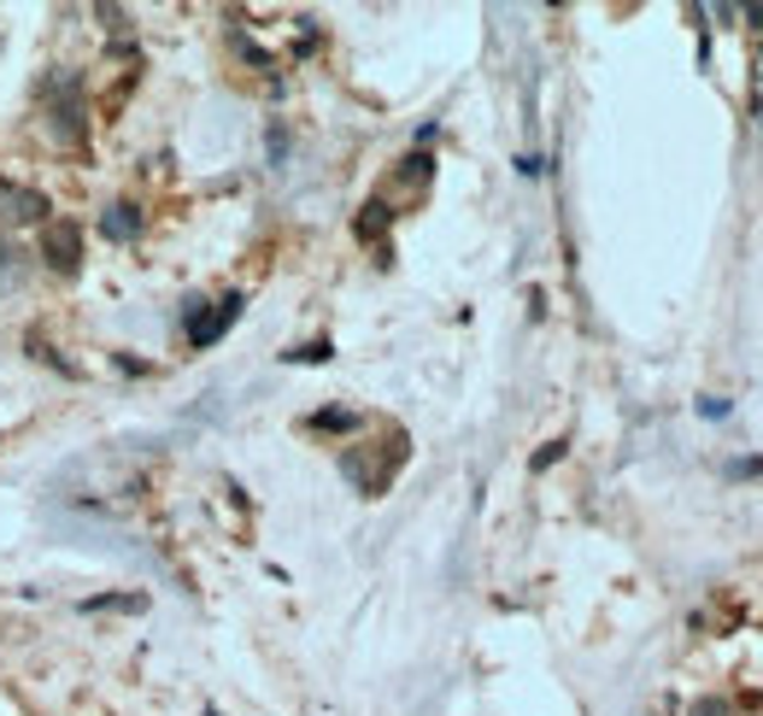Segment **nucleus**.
I'll return each instance as SVG.
<instances>
[{
    "label": "nucleus",
    "instance_id": "nucleus-1",
    "mask_svg": "<svg viewBox=\"0 0 763 716\" xmlns=\"http://www.w3.org/2000/svg\"><path fill=\"white\" fill-rule=\"evenodd\" d=\"M182 312H189V347H212V340L224 335L235 317H242V294H224V300H189Z\"/></svg>",
    "mask_w": 763,
    "mask_h": 716
},
{
    "label": "nucleus",
    "instance_id": "nucleus-2",
    "mask_svg": "<svg viewBox=\"0 0 763 716\" xmlns=\"http://www.w3.org/2000/svg\"><path fill=\"white\" fill-rule=\"evenodd\" d=\"M42 259L54 265L59 277H77V265H82V230L65 224V217H47V224H42Z\"/></svg>",
    "mask_w": 763,
    "mask_h": 716
},
{
    "label": "nucleus",
    "instance_id": "nucleus-3",
    "mask_svg": "<svg viewBox=\"0 0 763 716\" xmlns=\"http://www.w3.org/2000/svg\"><path fill=\"white\" fill-rule=\"evenodd\" d=\"M0 217L7 224H47V200L36 189H7L0 182Z\"/></svg>",
    "mask_w": 763,
    "mask_h": 716
},
{
    "label": "nucleus",
    "instance_id": "nucleus-4",
    "mask_svg": "<svg viewBox=\"0 0 763 716\" xmlns=\"http://www.w3.org/2000/svg\"><path fill=\"white\" fill-rule=\"evenodd\" d=\"M100 235H106V242H135V235H142V206L112 200V206L100 212Z\"/></svg>",
    "mask_w": 763,
    "mask_h": 716
},
{
    "label": "nucleus",
    "instance_id": "nucleus-5",
    "mask_svg": "<svg viewBox=\"0 0 763 716\" xmlns=\"http://www.w3.org/2000/svg\"><path fill=\"white\" fill-rule=\"evenodd\" d=\"M24 282H30V259H24V247L0 235V294H24Z\"/></svg>",
    "mask_w": 763,
    "mask_h": 716
},
{
    "label": "nucleus",
    "instance_id": "nucleus-6",
    "mask_svg": "<svg viewBox=\"0 0 763 716\" xmlns=\"http://www.w3.org/2000/svg\"><path fill=\"white\" fill-rule=\"evenodd\" d=\"M54 130H59V142H82V100H59L54 107Z\"/></svg>",
    "mask_w": 763,
    "mask_h": 716
},
{
    "label": "nucleus",
    "instance_id": "nucleus-7",
    "mask_svg": "<svg viewBox=\"0 0 763 716\" xmlns=\"http://www.w3.org/2000/svg\"><path fill=\"white\" fill-rule=\"evenodd\" d=\"M388 217H394V212H388L382 200H370L364 217H359V235H382V230H388Z\"/></svg>",
    "mask_w": 763,
    "mask_h": 716
},
{
    "label": "nucleus",
    "instance_id": "nucleus-8",
    "mask_svg": "<svg viewBox=\"0 0 763 716\" xmlns=\"http://www.w3.org/2000/svg\"><path fill=\"white\" fill-rule=\"evenodd\" d=\"M687 716H734V705L717 698V693H705V698H693V705H687Z\"/></svg>",
    "mask_w": 763,
    "mask_h": 716
},
{
    "label": "nucleus",
    "instance_id": "nucleus-9",
    "mask_svg": "<svg viewBox=\"0 0 763 716\" xmlns=\"http://www.w3.org/2000/svg\"><path fill=\"white\" fill-rule=\"evenodd\" d=\"M294 365H324L329 358V340H312V347H300V353H288Z\"/></svg>",
    "mask_w": 763,
    "mask_h": 716
},
{
    "label": "nucleus",
    "instance_id": "nucleus-10",
    "mask_svg": "<svg viewBox=\"0 0 763 716\" xmlns=\"http://www.w3.org/2000/svg\"><path fill=\"white\" fill-rule=\"evenodd\" d=\"M312 423H317V429H352L359 417H352V412H317Z\"/></svg>",
    "mask_w": 763,
    "mask_h": 716
},
{
    "label": "nucleus",
    "instance_id": "nucleus-11",
    "mask_svg": "<svg viewBox=\"0 0 763 716\" xmlns=\"http://www.w3.org/2000/svg\"><path fill=\"white\" fill-rule=\"evenodd\" d=\"M699 412L722 423V417H728V400H722V394H705V400H699Z\"/></svg>",
    "mask_w": 763,
    "mask_h": 716
},
{
    "label": "nucleus",
    "instance_id": "nucleus-12",
    "mask_svg": "<svg viewBox=\"0 0 763 716\" xmlns=\"http://www.w3.org/2000/svg\"><path fill=\"white\" fill-rule=\"evenodd\" d=\"M740 19L752 24V30H763V7H740Z\"/></svg>",
    "mask_w": 763,
    "mask_h": 716
}]
</instances>
